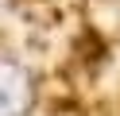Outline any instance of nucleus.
Returning <instances> with one entry per match:
<instances>
[{
    "label": "nucleus",
    "instance_id": "1",
    "mask_svg": "<svg viewBox=\"0 0 120 116\" xmlns=\"http://www.w3.org/2000/svg\"><path fill=\"white\" fill-rule=\"evenodd\" d=\"M31 101V81L16 62L0 58V116H19Z\"/></svg>",
    "mask_w": 120,
    "mask_h": 116
}]
</instances>
